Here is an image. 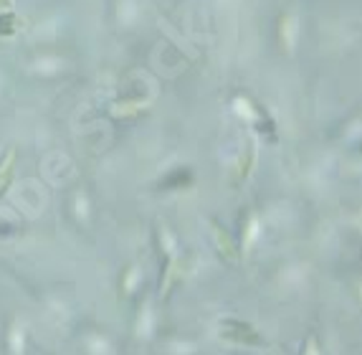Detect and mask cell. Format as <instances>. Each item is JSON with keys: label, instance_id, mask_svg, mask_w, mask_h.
<instances>
[{"label": "cell", "instance_id": "obj_1", "mask_svg": "<svg viewBox=\"0 0 362 355\" xmlns=\"http://www.w3.org/2000/svg\"><path fill=\"white\" fill-rule=\"evenodd\" d=\"M145 107H147L145 99H125V102H119L117 107L111 110V114H114V117H132V114L142 112Z\"/></svg>", "mask_w": 362, "mask_h": 355}, {"label": "cell", "instance_id": "obj_2", "mask_svg": "<svg viewBox=\"0 0 362 355\" xmlns=\"http://www.w3.org/2000/svg\"><path fill=\"white\" fill-rule=\"evenodd\" d=\"M13 10V0H0V13H10Z\"/></svg>", "mask_w": 362, "mask_h": 355}]
</instances>
